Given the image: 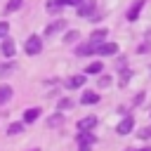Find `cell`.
Instances as JSON below:
<instances>
[{
  "label": "cell",
  "mask_w": 151,
  "mask_h": 151,
  "mask_svg": "<svg viewBox=\"0 0 151 151\" xmlns=\"http://www.w3.org/2000/svg\"><path fill=\"white\" fill-rule=\"evenodd\" d=\"M24 52H26L28 57L40 54V52H42V38H40V35H28V38H26V45H24Z\"/></svg>",
  "instance_id": "6da1fadb"
},
{
  "label": "cell",
  "mask_w": 151,
  "mask_h": 151,
  "mask_svg": "<svg viewBox=\"0 0 151 151\" xmlns=\"http://www.w3.org/2000/svg\"><path fill=\"white\" fill-rule=\"evenodd\" d=\"M116 52H118V45L116 42H99L94 47V54H99V57H111Z\"/></svg>",
  "instance_id": "7a4b0ae2"
},
{
  "label": "cell",
  "mask_w": 151,
  "mask_h": 151,
  "mask_svg": "<svg viewBox=\"0 0 151 151\" xmlns=\"http://www.w3.org/2000/svg\"><path fill=\"white\" fill-rule=\"evenodd\" d=\"M132 127H134V118H132V116H125V118L118 123L116 132H118V134H130V132H132Z\"/></svg>",
  "instance_id": "3957f363"
},
{
  "label": "cell",
  "mask_w": 151,
  "mask_h": 151,
  "mask_svg": "<svg viewBox=\"0 0 151 151\" xmlns=\"http://www.w3.org/2000/svg\"><path fill=\"white\" fill-rule=\"evenodd\" d=\"M78 17H94V0H83L78 5Z\"/></svg>",
  "instance_id": "277c9868"
},
{
  "label": "cell",
  "mask_w": 151,
  "mask_h": 151,
  "mask_svg": "<svg viewBox=\"0 0 151 151\" xmlns=\"http://www.w3.org/2000/svg\"><path fill=\"white\" fill-rule=\"evenodd\" d=\"M142 7H144V0H134V2L130 5L127 14H125V17H127V21H134V19L139 17V9H142Z\"/></svg>",
  "instance_id": "5b68a950"
},
{
  "label": "cell",
  "mask_w": 151,
  "mask_h": 151,
  "mask_svg": "<svg viewBox=\"0 0 151 151\" xmlns=\"http://www.w3.org/2000/svg\"><path fill=\"white\" fill-rule=\"evenodd\" d=\"M97 101H99V94H97L94 90H85V92H83V97H80V104H85V106L97 104Z\"/></svg>",
  "instance_id": "8992f818"
},
{
  "label": "cell",
  "mask_w": 151,
  "mask_h": 151,
  "mask_svg": "<svg viewBox=\"0 0 151 151\" xmlns=\"http://www.w3.org/2000/svg\"><path fill=\"white\" fill-rule=\"evenodd\" d=\"M94 125H97V118H94V116H87V118H83V120H78V130H80V132H87V130H94Z\"/></svg>",
  "instance_id": "52a82bcc"
},
{
  "label": "cell",
  "mask_w": 151,
  "mask_h": 151,
  "mask_svg": "<svg viewBox=\"0 0 151 151\" xmlns=\"http://www.w3.org/2000/svg\"><path fill=\"white\" fill-rule=\"evenodd\" d=\"M40 113H42V111H40L38 106H33V109H26V111H24V123H35V120L40 118Z\"/></svg>",
  "instance_id": "ba28073f"
},
{
  "label": "cell",
  "mask_w": 151,
  "mask_h": 151,
  "mask_svg": "<svg viewBox=\"0 0 151 151\" xmlns=\"http://www.w3.org/2000/svg\"><path fill=\"white\" fill-rule=\"evenodd\" d=\"M17 47H14V40L12 38H2V54L5 57H14Z\"/></svg>",
  "instance_id": "9c48e42d"
},
{
  "label": "cell",
  "mask_w": 151,
  "mask_h": 151,
  "mask_svg": "<svg viewBox=\"0 0 151 151\" xmlns=\"http://www.w3.org/2000/svg\"><path fill=\"white\" fill-rule=\"evenodd\" d=\"M85 85V76H71L68 80H66V87L68 90H78V87H83Z\"/></svg>",
  "instance_id": "30bf717a"
},
{
  "label": "cell",
  "mask_w": 151,
  "mask_h": 151,
  "mask_svg": "<svg viewBox=\"0 0 151 151\" xmlns=\"http://www.w3.org/2000/svg\"><path fill=\"white\" fill-rule=\"evenodd\" d=\"M61 28H66V21H64V19H57V21H52V24L45 28V35H52V33H57V31H61Z\"/></svg>",
  "instance_id": "8fae6325"
},
{
  "label": "cell",
  "mask_w": 151,
  "mask_h": 151,
  "mask_svg": "<svg viewBox=\"0 0 151 151\" xmlns=\"http://www.w3.org/2000/svg\"><path fill=\"white\" fill-rule=\"evenodd\" d=\"M61 7H66V2H64V0H47V2H45V9H47V12H52V14H57Z\"/></svg>",
  "instance_id": "7c38bea8"
},
{
  "label": "cell",
  "mask_w": 151,
  "mask_h": 151,
  "mask_svg": "<svg viewBox=\"0 0 151 151\" xmlns=\"http://www.w3.org/2000/svg\"><path fill=\"white\" fill-rule=\"evenodd\" d=\"M12 94H14V92H12L9 85H0V106H5V104L12 99Z\"/></svg>",
  "instance_id": "4fadbf2b"
},
{
  "label": "cell",
  "mask_w": 151,
  "mask_h": 151,
  "mask_svg": "<svg viewBox=\"0 0 151 151\" xmlns=\"http://www.w3.org/2000/svg\"><path fill=\"white\" fill-rule=\"evenodd\" d=\"M94 42H87V45H80V47H76V54L78 57H87V54H94Z\"/></svg>",
  "instance_id": "5bb4252c"
},
{
  "label": "cell",
  "mask_w": 151,
  "mask_h": 151,
  "mask_svg": "<svg viewBox=\"0 0 151 151\" xmlns=\"http://www.w3.org/2000/svg\"><path fill=\"white\" fill-rule=\"evenodd\" d=\"M104 38H106V28H97V31H92V35H90V42L99 45V42H104Z\"/></svg>",
  "instance_id": "9a60e30c"
},
{
  "label": "cell",
  "mask_w": 151,
  "mask_h": 151,
  "mask_svg": "<svg viewBox=\"0 0 151 151\" xmlns=\"http://www.w3.org/2000/svg\"><path fill=\"white\" fill-rule=\"evenodd\" d=\"M21 5H24V0H7V5H5V9H2V14H12V12H17Z\"/></svg>",
  "instance_id": "2e32d148"
},
{
  "label": "cell",
  "mask_w": 151,
  "mask_h": 151,
  "mask_svg": "<svg viewBox=\"0 0 151 151\" xmlns=\"http://www.w3.org/2000/svg\"><path fill=\"white\" fill-rule=\"evenodd\" d=\"M101 71H104V64H101V61H92V64H87V66H85V73H90V76L101 73Z\"/></svg>",
  "instance_id": "e0dca14e"
},
{
  "label": "cell",
  "mask_w": 151,
  "mask_h": 151,
  "mask_svg": "<svg viewBox=\"0 0 151 151\" xmlns=\"http://www.w3.org/2000/svg\"><path fill=\"white\" fill-rule=\"evenodd\" d=\"M78 144H94V134L87 130V132H80L78 134Z\"/></svg>",
  "instance_id": "ac0fdd59"
},
{
  "label": "cell",
  "mask_w": 151,
  "mask_h": 151,
  "mask_svg": "<svg viewBox=\"0 0 151 151\" xmlns=\"http://www.w3.org/2000/svg\"><path fill=\"white\" fill-rule=\"evenodd\" d=\"M24 125H26V123H12V125L7 127V134H19V132H24Z\"/></svg>",
  "instance_id": "d6986e66"
},
{
  "label": "cell",
  "mask_w": 151,
  "mask_h": 151,
  "mask_svg": "<svg viewBox=\"0 0 151 151\" xmlns=\"http://www.w3.org/2000/svg\"><path fill=\"white\" fill-rule=\"evenodd\" d=\"M130 76H132V71H130V68H123V71H120V85H127Z\"/></svg>",
  "instance_id": "ffe728a7"
},
{
  "label": "cell",
  "mask_w": 151,
  "mask_h": 151,
  "mask_svg": "<svg viewBox=\"0 0 151 151\" xmlns=\"http://www.w3.org/2000/svg\"><path fill=\"white\" fill-rule=\"evenodd\" d=\"M76 40H78V31H68L64 35V42H76Z\"/></svg>",
  "instance_id": "44dd1931"
},
{
  "label": "cell",
  "mask_w": 151,
  "mask_h": 151,
  "mask_svg": "<svg viewBox=\"0 0 151 151\" xmlns=\"http://www.w3.org/2000/svg\"><path fill=\"white\" fill-rule=\"evenodd\" d=\"M7 33H9V24L0 21V38H7Z\"/></svg>",
  "instance_id": "7402d4cb"
},
{
  "label": "cell",
  "mask_w": 151,
  "mask_h": 151,
  "mask_svg": "<svg viewBox=\"0 0 151 151\" xmlns=\"http://www.w3.org/2000/svg\"><path fill=\"white\" fill-rule=\"evenodd\" d=\"M71 104H73L71 99H59V104H57V106H59V111H64V109H71Z\"/></svg>",
  "instance_id": "603a6c76"
},
{
  "label": "cell",
  "mask_w": 151,
  "mask_h": 151,
  "mask_svg": "<svg viewBox=\"0 0 151 151\" xmlns=\"http://www.w3.org/2000/svg\"><path fill=\"white\" fill-rule=\"evenodd\" d=\"M139 137H142V139H149V137H151V125L142 127V130H139Z\"/></svg>",
  "instance_id": "cb8c5ba5"
},
{
  "label": "cell",
  "mask_w": 151,
  "mask_h": 151,
  "mask_svg": "<svg viewBox=\"0 0 151 151\" xmlns=\"http://www.w3.org/2000/svg\"><path fill=\"white\" fill-rule=\"evenodd\" d=\"M99 85H101V87H109V85H111V76H101V78H99Z\"/></svg>",
  "instance_id": "d4e9b609"
},
{
  "label": "cell",
  "mask_w": 151,
  "mask_h": 151,
  "mask_svg": "<svg viewBox=\"0 0 151 151\" xmlns=\"http://www.w3.org/2000/svg\"><path fill=\"white\" fill-rule=\"evenodd\" d=\"M59 123H61V113H57V116H52L47 120V125H59Z\"/></svg>",
  "instance_id": "484cf974"
},
{
  "label": "cell",
  "mask_w": 151,
  "mask_h": 151,
  "mask_svg": "<svg viewBox=\"0 0 151 151\" xmlns=\"http://www.w3.org/2000/svg\"><path fill=\"white\" fill-rule=\"evenodd\" d=\"M90 149H92V144H80L78 146V151H90Z\"/></svg>",
  "instance_id": "4316f807"
},
{
  "label": "cell",
  "mask_w": 151,
  "mask_h": 151,
  "mask_svg": "<svg viewBox=\"0 0 151 151\" xmlns=\"http://www.w3.org/2000/svg\"><path fill=\"white\" fill-rule=\"evenodd\" d=\"M64 2H66V5H73V7H78L83 0H64Z\"/></svg>",
  "instance_id": "83f0119b"
},
{
  "label": "cell",
  "mask_w": 151,
  "mask_h": 151,
  "mask_svg": "<svg viewBox=\"0 0 151 151\" xmlns=\"http://www.w3.org/2000/svg\"><path fill=\"white\" fill-rule=\"evenodd\" d=\"M142 101H144V92H139V94H137V99H134V104H142Z\"/></svg>",
  "instance_id": "f1b7e54d"
},
{
  "label": "cell",
  "mask_w": 151,
  "mask_h": 151,
  "mask_svg": "<svg viewBox=\"0 0 151 151\" xmlns=\"http://www.w3.org/2000/svg\"><path fill=\"white\" fill-rule=\"evenodd\" d=\"M127 151H134V149H127ZM139 151H151V146H146V149H139Z\"/></svg>",
  "instance_id": "f546056e"
},
{
  "label": "cell",
  "mask_w": 151,
  "mask_h": 151,
  "mask_svg": "<svg viewBox=\"0 0 151 151\" xmlns=\"http://www.w3.org/2000/svg\"><path fill=\"white\" fill-rule=\"evenodd\" d=\"M33 151H38V149H33Z\"/></svg>",
  "instance_id": "4dcf8cb0"
}]
</instances>
